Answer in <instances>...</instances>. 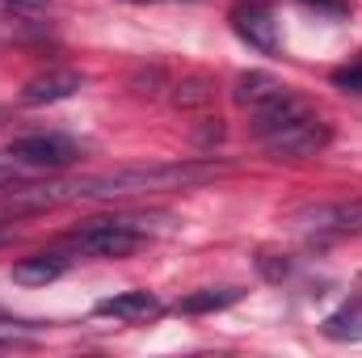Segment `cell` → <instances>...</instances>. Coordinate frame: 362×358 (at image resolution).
Instances as JSON below:
<instances>
[{"mask_svg": "<svg viewBox=\"0 0 362 358\" xmlns=\"http://www.w3.org/2000/svg\"><path fill=\"white\" fill-rule=\"evenodd\" d=\"M177 105H202V101H211V85L202 81V76H194V81H185L177 85V97H173Z\"/></svg>", "mask_w": 362, "mask_h": 358, "instance_id": "13", "label": "cell"}, {"mask_svg": "<svg viewBox=\"0 0 362 358\" xmlns=\"http://www.w3.org/2000/svg\"><path fill=\"white\" fill-rule=\"evenodd\" d=\"M299 4H308L316 13H329V17H350L354 13V0H299Z\"/></svg>", "mask_w": 362, "mask_h": 358, "instance_id": "16", "label": "cell"}, {"mask_svg": "<svg viewBox=\"0 0 362 358\" xmlns=\"http://www.w3.org/2000/svg\"><path fill=\"white\" fill-rule=\"evenodd\" d=\"M325 337L333 342H362V304H350L325 321Z\"/></svg>", "mask_w": 362, "mask_h": 358, "instance_id": "12", "label": "cell"}, {"mask_svg": "<svg viewBox=\"0 0 362 358\" xmlns=\"http://www.w3.org/2000/svg\"><path fill=\"white\" fill-rule=\"evenodd\" d=\"M232 30H236L249 47H257L262 55H278V51H282V42H278V21H274L266 8H257V4L232 8Z\"/></svg>", "mask_w": 362, "mask_h": 358, "instance_id": "6", "label": "cell"}, {"mask_svg": "<svg viewBox=\"0 0 362 358\" xmlns=\"http://www.w3.org/2000/svg\"><path fill=\"white\" fill-rule=\"evenodd\" d=\"M64 245L81 258H131L135 249L148 245V228H144V219H131V215L89 219V224L72 228Z\"/></svg>", "mask_w": 362, "mask_h": 358, "instance_id": "2", "label": "cell"}, {"mask_svg": "<svg viewBox=\"0 0 362 358\" xmlns=\"http://www.w3.org/2000/svg\"><path fill=\"white\" fill-rule=\"evenodd\" d=\"M8 156L30 169H68L81 156V148L68 135H25V139L8 144Z\"/></svg>", "mask_w": 362, "mask_h": 358, "instance_id": "5", "label": "cell"}, {"mask_svg": "<svg viewBox=\"0 0 362 358\" xmlns=\"http://www.w3.org/2000/svg\"><path fill=\"white\" fill-rule=\"evenodd\" d=\"M257 270H262L270 282H282V278L291 274V262H286V258H274V253H262V258H257Z\"/></svg>", "mask_w": 362, "mask_h": 358, "instance_id": "15", "label": "cell"}, {"mask_svg": "<svg viewBox=\"0 0 362 358\" xmlns=\"http://www.w3.org/2000/svg\"><path fill=\"white\" fill-rule=\"evenodd\" d=\"M223 139V127H219V118H206V127L198 131V144H219Z\"/></svg>", "mask_w": 362, "mask_h": 358, "instance_id": "17", "label": "cell"}, {"mask_svg": "<svg viewBox=\"0 0 362 358\" xmlns=\"http://www.w3.org/2000/svg\"><path fill=\"white\" fill-rule=\"evenodd\" d=\"M17 241V219H0V249Z\"/></svg>", "mask_w": 362, "mask_h": 358, "instance_id": "19", "label": "cell"}, {"mask_svg": "<svg viewBox=\"0 0 362 358\" xmlns=\"http://www.w3.org/2000/svg\"><path fill=\"white\" fill-rule=\"evenodd\" d=\"M93 312H97V316H110V321H122V325H139V321L160 316L165 304H160V295H152V291H122V295L101 299Z\"/></svg>", "mask_w": 362, "mask_h": 358, "instance_id": "7", "label": "cell"}, {"mask_svg": "<svg viewBox=\"0 0 362 358\" xmlns=\"http://www.w3.org/2000/svg\"><path fill=\"white\" fill-rule=\"evenodd\" d=\"M85 85V76L81 72H68V68H55V72H42V76H34L25 89H21V101L25 105H55V101H68V97H76Z\"/></svg>", "mask_w": 362, "mask_h": 358, "instance_id": "8", "label": "cell"}, {"mask_svg": "<svg viewBox=\"0 0 362 358\" xmlns=\"http://www.w3.org/2000/svg\"><path fill=\"white\" fill-rule=\"evenodd\" d=\"M240 299V291L236 287H219V291H198V295H185L177 304V312L185 316H198V312H219V308H228V304H236Z\"/></svg>", "mask_w": 362, "mask_h": 358, "instance_id": "11", "label": "cell"}, {"mask_svg": "<svg viewBox=\"0 0 362 358\" xmlns=\"http://www.w3.org/2000/svg\"><path fill=\"white\" fill-rule=\"evenodd\" d=\"M333 85L346 89V93H362V59L350 64V68H337V72H333Z\"/></svg>", "mask_w": 362, "mask_h": 358, "instance_id": "14", "label": "cell"}, {"mask_svg": "<svg viewBox=\"0 0 362 358\" xmlns=\"http://www.w3.org/2000/svg\"><path fill=\"white\" fill-rule=\"evenodd\" d=\"M13 185H21L17 165H0V194H4V190H13Z\"/></svg>", "mask_w": 362, "mask_h": 358, "instance_id": "18", "label": "cell"}, {"mask_svg": "<svg viewBox=\"0 0 362 358\" xmlns=\"http://www.w3.org/2000/svg\"><path fill=\"white\" fill-rule=\"evenodd\" d=\"M223 165L215 161H169V165H131V169H110L93 178L68 181L72 202L81 198H131V194H152V190H185L219 178Z\"/></svg>", "mask_w": 362, "mask_h": 358, "instance_id": "1", "label": "cell"}, {"mask_svg": "<svg viewBox=\"0 0 362 358\" xmlns=\"http://www.w3.org/2000/svg\"><path fill=\"white\" fill-rule=\"evenodd\" d=\"M295 228L320 241H337V236H362V202H320V207H303L295 211Z\"/></svg>", "mask_w": 362, "mask_h": 358, "instance_id": "4", "label": "cell"}, {"mask_svg": "<svg viewBox=\"0 0 362 358\" xmlns=\"http://www.w3.org/2000/svg\"><path fill=\"white\" fill-rule=\"evenodd\" d=\"M333 139V127L320 118V114H299L295 122H286V127H278L274 135H266L262 144H266V152H270L274 161H308V156H316L325 144Z\"/></svg>", "mask_w": 362, "mask_h": 358, "instance_id": "3", "label": "cell"}, {"mask_svg": "<svg viewBox=\"0 0 362 358\" xmlns=\"http://www.w3.org/2000/svg\"><path fill=\"white\" fill-rule=\"evenodd\" d=\"M0 4H8V8H47L51 0H0Z\"/></svg>", "mask_w": 362, "mask_h": 358, "instance_id": "20", "label": "cell"}, {"mask_svg": "<svg viewBox=\"0 0 362 358\" xmlns=\"http://www.w3.org/2000/svg\"><path fill=\"white\" fill-rule=\"evenodd\" d=\"M4 122H8V110H4V105H0V127H4Z\"/></svg>", "mask_w": 362, "mask_h": 358, "instance_id": "21", "label": "cell"}, {"mask_svg": "<svg viewBox=\"0 0 362 358\" xmlns=\"http://www.w3.org/2000/svg\"><path fill=\"white\" fill-rule=\"evenodd\" d=\"M282 89H286V85L274 81L270 72H245V76L236 81V101L249 105V110H257V105H266L270 97H278Z\"/></svg>", "mask_w": 362, "mask_h": 358, "instance_id": "10", "label": "cell"}, {"mask_svg": "<svg viewBox=\"0 0 362 358\" xmlns=\"http://www.w3.org/2000/svg\"><path fill=\"white\" fill-rule=\"evenodd\" d=\"M72 266L68 253H34V258H21L13 266V282H25V287H42V282H55L64 278Z\"/></svg>", "mask_w": 362, "mask_h": 358, "instance_id": "9", "label": "cell"}]
</instances>
